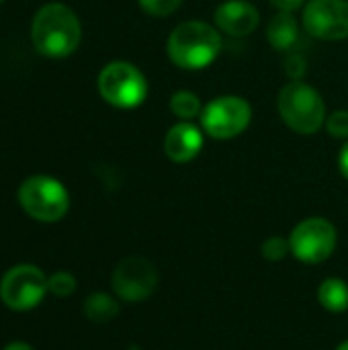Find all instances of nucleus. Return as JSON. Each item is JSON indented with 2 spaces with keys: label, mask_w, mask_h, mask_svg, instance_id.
<instances>
[{
  "label": "nucleus",
  "mask_w": 348,
  "mask_h": 350,
  "mask_svg": "<svg viewBox=\"0 0 348 350\" xmlns=\"http://www.w3.org/2000/svg\"><path fill=\"white\" fill-rule=\"evenodd\" d=\"M279 113L289 129L302 135L316 133L326 121V105L318 90L306 82H289L279 92Z\"/></svg>",
  "instance_id": "obj_3"
},
{
  "label": "nucleus",
  "mask_w": 348,
  "mask_h": 350,
  "mask_svg": "<svg viewBox=\"0 0 348 350\" xmlns=\"http://www.w3.org/2000/svg\"><path fill=\"white\" fill-rule=\"evenodd\" d=\"M101 96L119 109H133L148 96V82L144 74L127 62H111L98 74Z\"/></svg>",
  "instance_id": "obj_5"
},
{
  "label": "nucleus",
  "mask_w": 348,
  "mask_h": 350,
  "mask_svg": "<svg viewBox=\"0 0 348 350\" xmlns=\"http://www.w3.org/2000/svg\"><path fill=\"white\" fill-rule=\"evenodd\" d=\"M338 166H340V172H343V176L348 178V142L347 146L340 150V156H338Z\"/></svg>",
  "instance_id": "obj_22"
},
{
  "label": "nucleus",
  "mask_w": 348,
  "mask_h": 350,
  "mask_svg": "<svg viewBox=\"0 0 348 350\" xmlns=\"http://www.w3.org/2000/svg\"><path fill=\"white\" fill-rule=\"evenodd\" d=\"M170 109L178 119L189 121V119H195L201 115V100L191 90H178L170 100Z\"/></svg>",
  "instance_id": "obj_16"
},
{
  "label": "nucleus",
  "mask_w": 348,
  "mask_h": 350,
  "mask_svg": "<svg viewBox=\"0 0 348 350\" xmlns=\"http://www.w3.org/2000/svg\"><path fill=\"white\" fill-rule=\"evenodd\" d=\"M258 10L246 0H228L215 10L217 27L232 37L250 35L258 27Z\"/></svg>",
  "instance_id": "obj_11"
},
{
  "label": "nucleus",
  "mask_w": 348,
  "mask_h": 350,
  "mask_svg": "<svg viewBox=\"0 0 348 350\" xmlns=\"http://www.w3.org/2000/svg\"><path fill=\"white\" fill-rule=\"evenodd\" d=\"M263 256L267 258V260H273V262H277V260H283L289 252H291V246H289V240H283V238H279V236H273V238H269L265 244H263Z\"/></svg>",
  "instance_id": "obj_18"
},
{
  "label": "nucleus",
  "mask_w": 348,
  "mask_h": 350,
  "mask_svg": "<svg viewBox=\"0 0 348 350\" xmlns=\"http://www.w3.org/2000/svg\"><path fill=\"white\" fill-rule=\"evenodd\" d=\"M326 129L334 137H348V111H334L326 121Z\"/></svg>",
  "instance_id": "obj_20"
},
{
  "label": "nucleus",
  "mask_w": 348,
  "mask_h": 350,
  "mask_svg": "<svg viewBox=\"0 0 348 350\" xmlns=\"http://www.w3.org/2000/svg\"><path fill=\"white\" fill-rule=\"evenodd\" d=\"M47 291V277L35 265H16L0 281V299L14 312L37 308Z\"/></svg>",
  "instance_id": "obj_6"
},
{
  "label": "nucleus",
  "mask_w": 348,
  "mask_h": 350,
  "mask_svg": "<svg viewBox=\"0 0 348 350\" xmlns=\"http://www.w3.org/2000/svg\"><path fill=\"white\" fill-rule=\"evenodd\" d=\"M47 287H49V293H53L55 297H68L76 291V279L74 275L59 271L47 279Z\"/></svg>",
  "instance_id": "obj_17"
},
{
  "label": "nucleus",
  "mask_w": 348,
  "mask_h": 350,
  "mask_svg": "<svg viewBox=\"0 0 348 350\" xmlns=\"http://www.w3.org/2000/svg\"><path fill=\"white\" fill-rule=\"evenodd\" d=\"M113 291L123 301H144L158 287V273L154 265L142 256H129L117 265L111 277Z\"/></svg>",
  "instance_id": "obj_9"
},
{
  "label": "nucleus",
  "mask_w": 348,
  "mask_h": 350,
  "mask_svg": "<svg viewBox=\"0 0 348 350\" xmlns=\"http://www.w3.org/2000/svg\"><path fill=\"white\" fill-rule=\"evenodd\" d=\"M336 350H348V342H345V345H340V347H338V349Z\"/></svg>",
  "instance_id": "obj_24"
},
{
  "label": "nucleus",
  "mask_w": 348,
  "mask_h": 350,
  "mask_svg": "<svg viewBox=\"0 0 348 350\" xmlns=\"http://www.w3.org/2000/svg\"><path fill=\"white\" fill-rule=\"evenodd\" d=\"M84 314L90 322L105 324L119 314V304L107 293H92L84 301Z\"/></svg>",
  "instance_id": "obj_15"
},
{
  "label": "nucleus",
  "mask_w": 348,
  "mask_h": 350,
  "mask_svg": "<svg viewBox=\"0 0 348 350\" xmlns=\"http://www.w3.org/2000/svg\"><path fill=\"white\" fill-rule=\"evenodd\" d=\"M306 31L318 39L338 41L348 37L347 0H310L304 10Z\"/></svg>",
  "instance_id": "obj_10"
},
{
  "label": "nucleus",
  "mask_w": 348,
  "mask_h": 350,
  "mask_svg": "<svg viewBox=\"0 0 348 350\" xmlns=\"http://www.w3.org/2000/svg\"><path fill=\"white\" fill-rule=\"evenodd\" d=\"M297 33H299L297 21L293 18L291 12H281V14L273 16V21L269 23V29H267L271 45L279 51L291 49L297 41Z\"/></svg>",
  "instance_id": "obj_13"
},
{
  "label": "nucleus",
  "mask_w": 348,
  "mask_h": 350,
  "mask_svg": "<svg viewBox=\"0 0 348 350\" xmlns=\"http://www.w3.org/2000/svg\"><path fill=\"white\" fill-rule=\"evenodd\" d=\"M252 117L250 105L240 96H219L211 100L201 113L203 129L215 139H230L240 135Z\"/></svg>",
  "instance_id": "obj_8"
},
{
  "label": "nucleus",
  "mask_w": 348,
  "mask_h": 350,
  "mask_svg": "<svg viewBox=\"0 0 348 350\" xmlns=\"http://www.w3.org/2000/svg\"><path fill=\"white\" fill-rule=\"evenodd\" d=\"M180 4H183V0H139V6L152 16L172 14Z\"/></svg>",
  "instance_id": "obj_19"
},
{
  "label": "nucleus",
  "mask_w": 348,
  "mask_h": 350,
  "mask_svg": "<svg viewBox=\"0 0 348 350\" xmlns=\"http://www.w3.org/2000/svg\"><path fill=\"white\" fill-rule=\"evenodd\" d=\"M80 21L66 4L51 2L37 10L31 27L33 45L47 57H66L80 43Z\"/></svg>",
  "instance_id": "obj_1"
},
{
  "label": "nucleus",
  "mask_w": 348,
  "mask_h": 350,
  "mask_svg": "<svg viewBox=\"0 0 348 350\" xmlns=\"http://www.w3.org/2000/svg\"><path fill=\"white\" fill-rule=\"evenodd\" d=\"M271 4L277 6L281 12H293L304 4V0H271Z\"/></svg>",
  "instance_id": "obj_21"
},
{
  "label": "nucleus",
  "mask_w": 348,
  "mask_h": 350,
  "mask_svg": "<svg viewBox=\"0 0 348 350\" xmlns=\"http://www.w3.org/2000/svg\"><path fill=\"white\" fill-rule=\"evenodd\" d=\"M4 350H35L31 345H27V342H10V345H6Z\"/></svg>",
  "instance_id": "obj_23"
},
{
  "label": "nucleus",
  "mask_w": 348,
  "mask_h": 350,
  "mask_svg": "<svg viewBox=\"0 0 348 350\" xmlns=\"http://www.w3.org/2000/svg\"><path fill=\"white\" fill-rule=\"evenodd\" d=\"M291 254L308 265L324 262L332 256L336 246V230L328 219L310 217L297 224L289 236Z\"/></svg>",
  "instance_id": "obj_7"
},
{
  "label": "nucleus",
  "mask_w": 348,
  "mask_h": 350,
  "mask_svg": "<svg viewBox=\"0 0 348 350\" xmlns=\"http://www.w3.org/2000/svg\"><path fill=\"white\" fill-rule=\"evenodd\" d=\"M318 301L328 312H345L348 308V285L340 279H326L318 289Z\"/></svg>",
  "instance_id": "obj_14"
},
{
  "label": "nucleus",
  "mask_w": 348,
  "mask_h": 350,
  "mask_svg": "<svg viewBox=\"0 0 348 350\" xmlns=\"http://www.w3.org/2000/svg\"><path fill=\"white\" fill-rule=\"evenodd\" d=\"M222 49L219 33L199 21L178 25L168 37L170 59L185 70H201L209 66Z\"/></svg>",
  "instance_id": "obj_2"
},
{
  "label": "nucleus",
  "mask_w": 348,
  "mask_h": 350,
  "mask_svg": "<svg viewBox=\"0 0 348 350\" xmlns=\"http://www.w3.org/2000/svg\"><path fill=\"white\" fill-rule=\"evenodd\" d=\"M18 203L29 217L37 221L53 224L68 213L70 197L59 180L45 174H35L21 185Z\"/></svg>",
  "instance_id": "obj_4"
},
{
  "label": "nucleus",
  "mask_w": 348,
  "mask_h": 350,
  "mask_svg": "<svg viewBox=\"0 0 348 350\" xmlns=\"http://www.w3.org/2000/svg\"><path fill=\"white\" fill-rule=\"evenodd\" d=\"M201 148H203V135L191 123L174 125L164 139V152L176 164L191 162L201 152Z\"/></svg>",
  "instance_id": "obj_12"
}]
</instances>
